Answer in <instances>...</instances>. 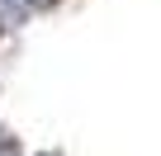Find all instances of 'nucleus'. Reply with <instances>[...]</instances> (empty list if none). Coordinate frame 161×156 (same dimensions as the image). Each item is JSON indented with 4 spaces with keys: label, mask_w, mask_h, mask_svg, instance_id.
Masks as SVG:
<instances>
[{
    "label": "nucleus",
    "mask_w": 161,
    "mask_h": 156,
    "mask_svg": "<svg viewBox=\"0 0 161 156\" xmlns=\"http://www.w3.org/2000/svg\"><path fill=\"white\" fill-rule=\"evenodd\" d=\"M0 156H14V142H10L5 132H0Z\"/></svg>",
    "instance_id": "f257e3e1"
},
{
    "label": "nucleus",
    "mask_w": 161,
    "mask_h": 156,
    "mask_svg": "<svg viewBox=\"0 0 161 156\" xmlns=\"http://www.w3.org/2000/svg\"><path fill=\"white\" fill-rule=\"evenodd\" d=\"M33 5H57V0H33Z\"/></svg>",
    "instance_id": "f03ea898"
}]
</instances>
